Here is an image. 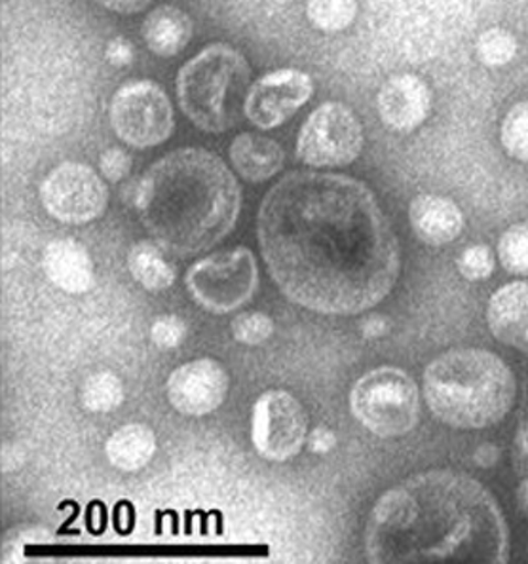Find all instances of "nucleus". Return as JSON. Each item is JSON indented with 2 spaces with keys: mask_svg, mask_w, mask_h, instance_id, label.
<instances>
[{
  "mask_svg": "<svg viewBox=\"0 0 528 564\" xmlns=\"http://www.w3.org/2000/svg\"><path fill=\"white\" fill-rule=\"evenodd\" d=\"M268 274L291 303L325 316H356L390 295L401 248L369 186L341 173L295 172L257 214Z\"/></svg>",
  "mask_w": 528,
  "mask_h": 564,
  "instance_id": "1",
  "label": "nucleus"
},
{
  "mask_svg": "<svg viewBox=\"0 0 528 564\" xmlns=\"http://www.w3.org/2000/svg\"><path fill=\"white\" fill-rule=\"evenodd\" d=\"M508 524L481 482L453 469L412 475L378 498L365 529L370 563H506Z\"/></svg>",
  "mask_w": 528,
  "mask_h": 564,
  "instance_id": "2",
  "label": "nucleus"
},
{
  "mask_svg": "<svg viewBox=\"0 0 528 564\" xmlns=\"http://www.w3.org/2000/svg\"><path fill=\"white\" fill-rule=\"evenodd\" d=\"M131 206L170 256L196 257L225 240L240 217L241 188L206 149H177L133 181Z\"/></svg>",
  "mask_w": 528,
  "mask_h": 564,
  "instance_id": "3",
  "label": "nucleus"
},
{
  "mask_svg": "<svg viewBox=\"0 0 528 564\" xmlns=\"http://www.w3.org/2000/svg\"><path fill=\"white\" fill-rule=\"evenodd\" d=\"M422 392L433 416L446 426L483 430L511 411L517 380L493 351L459 348L425 367Z\"/></svg>",
  "mask_w": 528,
  "mask_h": 564,
  "instance_id": "4",
  "label": "nucleus"
},
{
  "mask_svg": "<svg viewBox=\"0 0 528 564\" xmlns=\"http://www.w3.org/2000/svg\"><path fill=\"white\" fill-rule=\"evenodd\" d=\"M251 69L230 44H209L177 75V104L191 122L207 133H225L246 117Z\"/></svg>",
  "mask_w": 528,
  "mask_h": 564,
  "instance_id": "5",
  "label": "nucleus"
},
{
  "mask_svg": "<svg viewBox=\"0 0 528 564\" xmlns=\"http://www.w3.org/2000/svg\"><path fill=\"white\" fill-rule=\"evenodd\" d=\"M351 411L370 434L385 440L401 437L419 424V386L399 367H377L352 388Z\"/></svg>",
  "mask_w": 528,
  "mask_h": 564,
  "instance_id": "6",
  "label": "nucleus"
},
{
  "mask_svg": "<svg viewBox=\"0 0 528 564\" xmlns=\"http://www.w3.org/2000/svg\"><path fill=\"white\" fill-rule=\"evenodd\" d=\"M186 290L198 306L213 314H230L254 299L259 288V264L251 249H223L194 262Z\"/></svg>",
  "mask_w": 528,
  "mask_h": 564,
  "instance_id": "7",
  "label": "nucleus"
},
{
  "mask_svg": "<svg viewBox=\"0 0 528 564\" xmlns=\"http://www.w3.org/2000/svg\"><path fill=\"white\" fill-rule=\"evenodd\" d=\"M109 118L117 138L133 149L162 145L175 130L172 101L152 80L122 84L110 99Z\"/></svg>",
  "mask_w": 528,
  "mask_h": 564,
  "instance_id": "8",
  "label": "nucleus"
},
{
  "mask_svg": "<svg viewBox=\"0 0 528 564\" xmlns=\"http://www.w3.org/2000/svg\"><path fill=\"white\" fill-rule=\"evenodd\" d=\"M364 128L354 110L327 101L310 115L297 138V159L310 167H343L364 151Z\"/></svg>",
  "mask_w": 528,
  "mask_h": 564,
  "instance_id": "9",
  "label": "nucleus"
},
{
  "mask_svg": "<svg viewBox=\"0 0 528 564\" xmlns=\"http://www.w3.org/2000/svg\"><path fill=\"white\" fill-rule=\"evenodd\" d=\"M309 414L293 393L268 390L251 411V443L261 458L288 462L306 445Z\"/></svg>",
  "mask_w": 528,
  "mask_h": 564,
  "instance_id": "10",
  "label": "nucleus"
},
{
  "mask_svg": "<svg viewBox=\"0 0 528 564\" xmlns=\"http://www.w3.org/2000/svg\"><path fill=\"white\" fill-rule=\"evenodd\" d=\"M42 207L65 225H88L109 206V188L96 170L80 162L54 167L41 185Z\"/></svg>",
  "mask_w": 528,
  "mask_h": 564,
  "instance_id": "11",
  "label": "nucleus"
},
{
  "mask_svg": "<svg viewBox=\"0 0 528 564\" xmlns=\"http://www.w3.org/2000/svg\"><path fill=\"white\" fill-rule=\"evenodd\" d=\"M314 96L312 76L299 69H278L261 76L247 91L246 118L259 130H274L295 117Z\"/></svg>",
  "mask_w": 528,
  "mask_h": 564,
  "instance_id": "12",
  "label": "nucleus"
},
{
  "mask_svg": "<svg viewBox=\"0 0 528 564\" xmlns=\"http://www.w3.org/2000/svg\"><path fill=\"white\" fill-rule=\"evenodd\" d=\"M230 390L225 367L212 358L193 359L179 365L168 377L165 395L170 405L185 416H207L215 413Z\"/></svg>",
  "mask_w": 528,
  "mask_h": 564,
  "instance_id": "13",
  "label": "nucleus"
},
{
  "mask_svg": "<svg viewBox=\"0 0 528 564\" xmlns=\"http://www.w3.org/2000/svg\"><path fill=\"white\" fill-rule=\"evenodd\" d=\"M378 117L394 131H412L424 124L432 110V90L417 75H396L386 80L377 97Z\"/></svg>",
  "mask_w": 528,
  "mask_h": 564,
  "instance_id": "14",
  "label": "nucleus"
},
{
  "mask_svg": "<svg viewBox=\"0 0 528 564\" xmlns=\"http://www.w3.org/2000/svg\"><path fill=\"white\" fill-rule=\"evenodd\" d=\"M42 270L57 290L84 295L96 283V269L88 249L75 238H55L42 251Z\"/></svg>",
  "mask_w": 528,
  "mask_h": 564,
  "instance_id": "15",
  "label": "nucleus"
},
{
  "mask_svg": "<svg viewBox=\"0 0 528 564\" xmlns=\"http://www.w3.org/2000/svg\"><path fill=\"white\" fill-rule=\"evenodd\" d=\"M488 329L502 345L528 354V282H514L496 291L487 308Z\"/></svg>",
  "mask_w": 528,
  "mask_h": 564,
  "instance_id": "16",
  "label": "nucleus"
},
{
  "mask_svg": "<svg viewBox=\"0 0 528 564\" xmlns=\"http://www.w3.org/2000/svg\"><path fill=\"white\" fill-rule=\"evenodd\" d=\"M409 223L420 241L441 248L464 230V215L456 204L440 194H420L409 206Z\"/></svg>",
  "mask_w": 528,
  "mask_h": 564,
  "instance_id": "17",
  "label": "nucleus"
},
{
  "mask_svg": "<svg viewBox=\"0 0 528 564\" xmlns=\"http://www.w3.org/2000/svg\"><path fill=\"white\" fill-rule=\"evenodd\" d=\"M234 172L249 183H265L282 172L285 152L274 139L259 133H240L228 149Z\"/></svg>",
  "mask_w": 528,
  "mask_h": 564,
  "instance_id": "18",
  "label": "nucleus"
},
{
  "mask_svg": "<svg viewBox=\"0 0 528 564\" xmlns=\"http://www.w3.org/2000/svg\"><path fill=\"white\" fill-rule=\"evenodd\" d=\"M193 20L181 8L159 7L143 21V41L147 48L159 57H173L188 46L193 39Z\"/></svg>",
  "mask_w": 528,
  "mask_h": 564,
  "instance_id": "19",
  "label": "nucleus"
},
{
  "mask_svg": "<svg viewBox=\"0 0 528 564\" xmlns=\"http://www.w3.org/2000/svg\"><path fill=\"white\" fill-rule=\"evenodd\" d=\"M157 441V434L147 424L131 422L110 435L105 443V455L110 466L123 474H136L151 464L159 448Z\"/></svg>",
  "mask_w": 528,
  "mask_h": 564,
  "instance_id": "20",
  "label": "nucleus"
},
{
  "mask_svg": "<svg viewBox=\"0 0 528 564\" xmlns=\"http://www.w3.org/2000/svg\"><path fill=\"white\" fill-rule=\"evenodd\" d=\"M131 278L143 290L160 293L170 290L177 280V270L168 259V251L160 248L157 241H138L126 259Z\"/></svg>",
  "mask_w": 528,
  "mask_h": 564,
  "instance_id": "21",
  "label": "nucleus"
},
{
  "mask_svg": "<svg viewBox=\"0 0 528 564\" xmlns=\"http://www.w3.org/2000/svg\"><path fill=\"white\" fill-rule=\"evenodd\" d=\"M123 398L122 380L112 371L94 372L80 386V401L89 413H112L122 405Z\"/></svg>",
  "mask_w": 528,
  "mask_h": 564,
  "instance_id": "22",
  "label": "nucleus"
},
{
  "mask_svg": "<svg viewBox=\"0 0 528 564\" xmlns=\"http://www.w3.org/2000/svg\"><path fill=\"white\" fill-rule=\"evenodd\" d=\"M357 15V0H306V18L323 33H341Z\"/></svg>",
  "mask_w": 528,
  "mask_h": 564,
  "instance_id": "23",
  "label": "nucleus"
},
{
  "mask_svg": "<svg viewBox=\"0 0 528 564\" xmlns=\"http://www.w3.org/2000/svg\"><path fill=\"white\" fill-rule=\"evenodd\" d=\"M519 42L509 31L500 28L487 29L475 42V54L487 67H504L514 62Z\"/></svg>",
  "mask_w": 528,
  "mask_h": 564,
  "instance_id": "24",
  "label": "nucleus"
},
{
  "mask_svg": "<svg viewBox=\"0 0 528 564\" xmlns=\"http://www.w3.org/2000/svg\"><path fill=\"white\" fill-rule=\"evenodd\" d=\"M498 259L506 272L528 278V223H517L500 236Z\"/></svg>",
  "mask_w": 528,
  "mask_h": 564,
  "instance_id": "25",
  "label": "nucleus"
},
{
  "mask_svg": "<svg viewBox=\"0 0 528 564\" xmlns=\"http://www.w3.org/2000/svg\"><path fill=\"white\" fill-rule=\"evenodd\" d=\"M502 147L508 156L528 164V101L514 105L500 128Z\"/></svg>",
  "mask_w": 528,
  "mask_h": 564,
  "instance_id": "26",
  "label": "nucleus"
},
{
  "mask_svg": "<svg viewBox=\"0 0 528 564\" xmlns=\"http://www.w3.org/2000/svg\"><path fill=\"white\" fill-rule=\"evenodd\" d=\"M276 325L272 317L262 312H244L230 324V333L236 343L246 346H261L274 335Z\"/></svg>",
  "mask_w": 528,
  "mask_h": 564,
  "instance_id": "27",
  "label": "nucleus"
},
{
  "mask_svg": "<svg viewBox=\"0 0 528 564\" xmlns=\"http://www.w3.org/2000/svg\"><path fill=\"white\" fill-rule=\"evenodd\" d=\"M460 274L464 275L470 282H481L487 280L488 275L493 274L494 270V256L488 246L477 243V246H470L464 249V253L460 256L459 262Z\"/></svg>",
  "mask_w": 528,
  "mask_h": 564,
  "instance_id": "28",
  "label": "nucleus"
},
{
  "mask_svg": "<svg viewBox=\"0 0 528 564\" xmlns=\"http://www.w3.org/2000/svg\"><path fill=\"white\" fill-rule=\"evenodd\" d=\"M186 335H188V327L185 322L172 314L157 317L154 324L151 325L152 345L160 350H175L185 343Z\"/></svg>",
  "mask_w": 528,
  "mask_h": 564,
  "instance_id": "29",
  "label": "nucleus"
},
{
  "mask_svg": "<svg viewBox=\"0 0 528 564\" xmlns=\"http://www.w3.org/2000/svg\"><path fill=\"white\" fill-rule=\"evenodd\" d=\"M131 164H133V160L130 154L120 147H110L99 156V172H101V177L109 183H120L126 180L128 173L131 172Z\"/></svg>",
  "mask_w": 528,
  "mask_h": 564,
  "instance_id": "30",
  "label": "nucleus"
},
{
  "mask_svg": "<svg viewBox=\"0 0 528 564\" xmlns=\"http://www.w3.org/2000/svg\"><path fill=\"white\" fill-rule=\"evenodd\" d=\"M105 59L112 65V67H128L136 59V48L133 42L123 39V36H115L112 41L107 44L105 50Z\"/></svg>",
  "mask_w": 528,
  "mask_h": 564,
  "instance_id": "31",
  "label": "nucleus"
},
{
  "mask_svg": "<svg viewBox=\"0 0 528 564\" xmlns=\"http://www.w3.org/2000/svg\"><path fill=\"white\" fill-rule=\"evenodd\" d=\"M306 445H309L310 453H314V455H330L331 451H335L336 447L335 432L325 426L314 427L306 437Z\"/></svg>",
  "mask_w": 528,
  "mask_h": 564,
  "instance_id": "32",
  "label": "nucleus"
},
{
  "mask_svg": "<svg viewBox=\"0 0 528 564\" xmlns=\"http://www.w3.org/2000/svg\"><path fill=\"white\" fill-rule=\"evenodd\" d=\"M99 7L117 14L131 15L143 12L144 8L151 4L152 0H96Z\"/></svg>",
  "mask_w": 528,
  "mask_h": 564,
  "instance_id": "33",
  "label": "nucleus"
},
{
  "mask_svg": "<svg viewBox=\"0 0 528 564\" xmlns=\"http://www.w3.org/2000/svg\"><path fill=\"white\" fill-rule=\"evenodd\" d=\"M388 330H390V322L385 316H369L362 324V333L367 338L385 337Z\"/></svg>",
  "mask_w": 528,
  "mask_h": 564,
  "instance_id": "34",
  "label": "nucleus"
},
{
  "mask_svg": "<svg viewBox=\"0 0 528 564\" xmlns=\"http://www.w3.org/2000/svg\"><path fill=\"white\" fill-rule=\"evenodd\" d=\"M498 460H500V448L493 443L481 445L474 453V462L479 468H493Z\"/></svg>",
  "mask_w": 528,
  "mask_h": 564,
  "instance_id": "35",
  "label": "nucleus"
},
{
  "mask_svg": "<svg viewBox=\"0 0 528 564\" xmlns=\"http://www.w3.org/2000/svg\"><path fill=\"white\" fill-rule=\"evenodd\" d=\"M517 502H519V508L521 511H525L528 516V479L519 485V489H517Z\"/></svg>",
  "mask_w": 528,
  "mask_h": 564,
  "instance_id": "36",
  "label": "nucleus"
},
{
  "mask_svg": "<svg viewBox=\"0 0 528 564\" xmlns=\"http://www.w3.org/2000/svg\"><path fill=\"white\" fill-rule=\"evenodd\" d=\"M517 447L521 451V455H525L528 458V422L522 424L521 430H519V434H517Z\"/></svg>",
  "mask_w": 528,
  "mask_h": 564,
  "instance_id": "37",
  "label": "nucleus"
}]
</instances>
